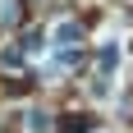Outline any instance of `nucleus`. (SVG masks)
I'll return each instance as SVG.
<instances>
[{"label":"nucleus","instance_id":"f257e3e1","mask_svg":"<svg viewBox=\"0 0 133 133\" xmlns=\"http://www.w3.org/2000/svg\"><path fill=\"white\" fill-rule=\"evenodd\" d=\"M60 133H87V119H83V115H69V119L60 124Z\"/></svg>","mask_w":133,"mask_h":133},{"label":"nucleus","instance_id":"f03ea898","mask_svg":"<svg viewBox=\"0 0 133 133\" xmlns=\"http://www.w3.org/2000/svg\"><path fill=\"white\" fill-rule=\"evenodd\" d=\"M55 41H78V23H60L55 28Z\"/></svg>","mask_w":133,"mask_h":133},{"label":"nucleus","instance_id":"7ed1b4c3","mask_svg":"<svg viewBox=\"0 0 133 133\" xmlns=\"http://www.w3.org/2000/svg\"><path fill=\"white\" fill-rule=\"evenodd\" d=\"M115 60H119V51H115V46H106V51H101V69H115Z\"/></svg>","mask_w":133,"mask_h":133}]
</instances>
